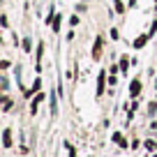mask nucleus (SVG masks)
I'll return each mask as SVG.
<instances>
[{
  "label": "nucleus",
  "mask_w": 157,
  "mask_h": 157,
  "mask_svg": "<svg viewBox=\"0 0 157 157\" xmlns=\"http://www.w3.org/2000/svg\"><path fill=\"white\" fill-rule=\"evenodd\" d=\"M99 56H102V37L95 39V49H93V58L99 60Z\"/></svg>",
  "instance_id": "f257e3e1"
},
{
  "label": "nucleus",
  "mask_w": 157,
  "mask_h": 157,
  "mask_svg": "<svg viewBox=\"0 0 157 157\" xmlns=\"http://www.w3.org/2000/svg\"><path fill=\"white\" fill-rule=\"evenodd\" d=\"M148 37H150V35H139L136 42H134V49H143V46H146V42H148Z\"/></svg>",
  "instance_id": "f03ea898"
},
{
  "label": "nucleus",
  "mask_w": 157,
  "mask_h": 157,
  "mask_svg": "<svg viewBox=\"0 0 157 157\" xmlns=\"http://www.w3.org/2000/svg\"><path fill=\"white\" fill-rule=\"evenodd\" d=\"M141 93V81H132V88H129V95H132V97H136V95Z\"/></svg>",
  "instance_id": "7ed1b4c3"
},
{
  "label": "nucleus",
  "mask_w": 157,
  "mask_h": 157,
  "mask_svg": "<svg viewBox=\"0 0 157 157\" xmlns=\"http://www.w3.org/2000/svg\"><path fill=\"white\" fill-rule=\"evenodd\" d=\"M104 81H106V74L102 72V74H99V81H97V97L104 93Z\"/></svg>",
  "instance_id": "20e7f679"
},
{
  "label": "nucleus",
  "mask_w": 157,
  "mask_h": 157,
  "mask_svg": "<svg viewBox=\"0 0 157 157\" xmlns=\"http://www.w3.org/2000/svg\"><path fill=\"white\" fill-rule=\"evenodd\" d=\"M2 143H5V148L12 146V132L10 129H5V134H2Z\"/></svg>",
  "instance_id": "39448f33"
},
{
  "label": "nucleus",
  "mask_w": 157,
  "mask_h": 157,
  "mask_svg": "<svg viewBox=\"0 0 157 157\" xmlns=\"http://www.w3.org/2000/svg\"><path fill=\"white\" fill-rule=\"evenodd\" d=\"M51 28H53L56 33H58V28H60V16H58V14H56V19L51 21Z\"/></svg>",
  "instance_id": "423d86ee"
},
{
  "label": "nucleus",
  "mask_w": 157,
  "mask_h": 157,
  "mask_svg": "<svg viewBox=\"0 0 157 157\" xmlns=\"http://www.w3.org/2000/svg\"><path fill=\"white\" fill-rule=\"evenodd\" d=\"M113 139H116V143H118V146H123V148L127 146V141H125V139L120 136V134H116V136H113Z\"/></svg>",
  "instance_id": "0eeeda50"
},
{
  "label": "nucleus",
  "mask_w": 157,
  "mask_h": 157,
  "mask_svg": "<svg viewBox=\"0 0 157 157\" xmlns=\"http://www.w3.org/2000/svg\"><path fill=\"white\" fill-rule=\"evenodd\" d=\"M116 12H118V14H123V12H125V5L120 2V0H116Z\"/></svg>",
  "instance_id": "6e6552de"
},
{
  "label": "nucleus",
  "mask_w": 157,
  "mask_h": 157,
  "mask_svg": "<svg viewBox=\"0 0 157 157\" xmlns=\"http://www.w3.org/2000/svg\"><path fill=\"white\" fill-rule=\"evenodd\" d=\"M127 65H129V58H127V56H123V60H120V67L127 69Z\"/></svg>",
  "instance_id": "1a4fd4ad"
},
{
  "label": "nucleus",
  "mask_w": 157,
  "mask_h": 157,
  "mask_svg": "<svg viewBox=\"0 0 157 157\" xmlns=\"http://www.w3.org/2000/svg\"><path fill=\"white\" fill-rule=\"evenodd\" d=\"M30 49H33V46H30V39L25 37V39H23V51H30Z\"/></svg>",
  "instance_id": "9d476101"
},
{
  "label": "nucleus",
  "mask_w": 157,
  "mask_h": 157,
  "mask_svg": "<svg viewBox=\"0 0 157 157\" xmlns=\"http://www.w3.org/2000/svg\"><path fill=\"white\" fill-rule=\"evenodd\" d=\"M69 155H72V157H76V152H74V148H72V146H69Z\"/></svg>",
  "instance_id": "9b49d317"
},
{
  "label": "nucleus",
  "mask_w": 157,
  "mask_h": 157,
  "mask_svg": "<svg viewBox=\"0 0 157 157\" xmlns=\"http://www.w3.org/2000/svg\"><path fill=\"white\" fill-rule=\"evenodd\" d=\"M134 2H136V0H129V7H134Z\"/></svg>",
  "instance_id": "f8f14e48"
}]
</instances>
